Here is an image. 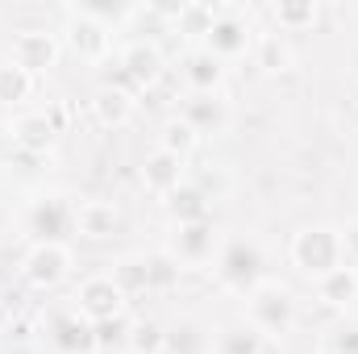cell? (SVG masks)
<instances>
[{"mask_svg": "<svg viewBox=\"0 0 358 354\" xmlns=\"http://www.w3.org/2000/svg\"><path fill=\"white\" fill-rule=\"evenodd\" d=\"M167 213H171V221H176V225L213 221V217H208V213H213V200H208V192H204V187L183 183V187H176V192L167 196Z\"/></svg>", "mask_w": 358, "mask_h": 354, "instance_id": "d6986e66", "label": "cell"}, {"mask_svg": "<svg viewBox=\"0 0 358 354\" xmlns=\"http://www.w3.org/2000/svg\"><path fill=\"white\" fill-rule=\"evenodd\" d=\"M92 108H96V121L100 125H125L129 117H134V92L129 88H100L96 92V100H92Z\"/></svg>", "mask_w": 358, "mask_h": 354, "instance_id": "7402d4cb", "label": "cell"}, {"mask_svg": "<svg viewBox=\"0 0 358 354\" xmlns=\"http://www.w3.org/2000/svg\"><path fill=\"white\" fill-rule=\"evenodd\" d=\"M8 142H13V129H8V125H4V121H0V155H4V150H8Z\"/></svg>", "mask_w": 358, "mask_h": 354, "instance_id": "836d02e7", "label": "cell"}, {"mask_svg": "<svg viewBox=\"0 0 358 354\" xmlns=\"http://www.w3.org/2000/svg\"><path fill=\"white\" fill-rule=\"evenodd\" d=\"M92 330H96V354H117V351H125V346H129V330H134V321L121 313V317L96 321Z\"/></svg>", "mask_w": 358, "mask_h": 354, "instance_id": "484cf974", "label": "cell"}, {"mask_svg": "<svg viewBox=\"0 0 358 354\" xmlns=\"http://www.w3.org/2000/svg\"><path fill=\"white\" fill-rule=\"evenodd\" d=\"M59 55H63V46H59L55 34H46V29H25V34H17L8 59H13L17 67H25L29 76H42V71H50V67L59 63Z\"/></svg>", "mask_w": 358, "mask_h": 354, "instance_id": "ba28073f", "label": "cell"}, {"mask_svg": "<svg viewBox=\"0 0 358 354\" xmlns=\"http://www.w3.org/2000/svg\"><path fill=\"white\" fill-rule=\"evenodd\" d=\"M25 229L38 242H63L76 229V204L67 196H59V192H42L25 213Z\"/></svg>", "mask_w": 358, "mask_h": 354, "instance_id": "277c9868", "label": "cell"}, {"mask_svg": "<svg viewBox=\"0 0 358 354\" xmlns=\"http://www.w3.org/2000/svg\"><path fill=\"white\" fill-rule=\"evenodd\" d=\"M271 17H275V25H279L283 34H300V29L317 25L321 8H317V0H279V4L271 8Z\"/></svg>", "mask_w": 358, "mask_h": 354, "instance_id": "603a6c76", "label": "cell"}, {"mask_svg": "<svg viewBox=\"0 0 358 354\" xmlns=\"http://www.w3.org/2000/svg\"><path fill=\"white\" fill-rule=\"evenodd\" d=\"M50 342L59 354H96V330L80 309H67L59 317H50Z\"/></svg>", "mask_w": 358, "mask_h": 354, "instance_id": "30bf717a", "label": "cell"}, {"mask_svg": "<svg viewBox=\"0 0 358 354\" xmlns=\"http://www.w3.org/2000/svg\"><path fill=\"white\" fill-rule=\"evenodd\" d=\"M183 80H187L192 92H217L221 80H225V63L213 59L208 50H192L187 63H183Z\"/></svg>", "mask_w": 358, "mask_h": 354, "instance_id": "44dd1931", "label": "cell"}, {"mask_svg": "<svg viewBox=\"0 0 358 354\" xmlns=\"http://www.w3.org/2000/svg\"><path fill=\"white\" fill-rule=\"evenodd\" d=\"M121 76L129 80V92H146L163 76V55L155 42H129L121 50Z\"/></svg>", "mask_w": 358, "mask_h": 354, "instance_id": "8fae6325", "label": "cell"}, {"mask_svg": "<svg viewBox=\"0 0 358 354\" xmlns=\"http://www.w3.org/2000/svg\"><path fill=\"white\" fill-rule=\"evenodd\" d=\"M196 142H200V134H196L187 121H179V117L163 125V138H159V146H163V150H171V155H179V159H187Z\"/></svg>", "mask_w": 358, "mask_h": 354, "instance_id": "f1b7e54d", "label": "cell"}, {"mask_svg": "<svg viewBox=\"0 0 358 354\" xmlns=\"http://www.w3.org/2000/svg\"><path fill=\"white\" fill-rule=\"evenodd\" d=\"M342 246H346V263L358 271V217L346 225V229H342Z\"/></svg>", "mask_w": 358, "mask_h": 354, "instance_id": "d6a6232c", "label": "cell"}, {"mask_svg": "<svg viewBox=\"0 0 358 354\" xmlns=\"http://www.w3.org/2000/svg\"><path fill=\"white\" fill-rule=\"evenodd\" d=\"M255 63L263 67V71H287L292 67V46L279 38V34H263L259 42H255Z\"/></svg>", "mask_w": 358, "mask_h": 354, "instance_id": "4316f807", "label": "cell"}, {"mask_svg": "<svg viewBox=\"0 0 358 354\" xmlns=\"http://www.w3.org/2000/svg\"><path fill=\"white\" fill-rule=\"evenodd\" d=\"M76 309L88 317L92 325L96 321H108V317H121L125 313V292L117 288L113 275H88L76 292Z\"/></svg>", "mask_w": 358, "mask_h": 354, "instance_id": "52a82bcc", "label": "cell"}, {"mask_svg": "<svg viewBox=\"0 0 358 354\" xmlns=\"http://www.w3.org/2000/svg\"><path fill=\"white\" fill-rule=\"evenodd\" d=\"M292 263L300 267L308 279H325L329 271L346 267L342 229H334V225H304L292 238Z\"/></svg>", "mask_w": 358, "mask_h": 354, "instance_id": "6da1fadb", "label": "cell"}, {"mask_svg": "<svg viewBox=\"0 0 358 354\" xmlns=\"http://www.w3.org/2000/svg\"><path fill=\"white\" fill-rule=\"evenodd\" d=\"M113 279H117V288L125 296L129 292H146V267H142V259H121L113 267Z\"/></svg>", "mask_w": 358, "mask_h": 354, "instance_id": "4dcf8cb0", "label": "cell"}, {"mask_svg": "<svg viewBox=\"0 0 358 354\" xmlns=\"http://www.w3.org/2000/svg\"><path fill=\"white\" fill-rule=\"evenodd\" d=\"M163 342H167V330L163 325L134 321V330H129V351L134 354H163Z\"/></svg>", "mask_w": 358, "mask_h": 354, "instance_id": "f546056e", "label": "cell"}, {"mask_svg": "<svg viewBox=\"0 0 358 354\" xmlns=\"http://www.w3.org/2000/svg\"><path fill=\"white\" fill-rule=\"evenodd\" d=\"M183 163H187V159H179L171 150L155 146V150L146 155V163H142V183H146L150 192H159V196H171L176 187H183Z\"/></svg>", "mask_w": 358, "mask_h": 354, "instance_id": "5bb4252c", "label": "cell"}, {"mask_svg": "<svg viewBox=\"0 0 358 354\" xmlns=\"http://www.w3.org/2000/svg\"><path fill=\"white\" fill-rule=\"evenodd\" d=\"M250 46H255L250 21H242L238 13H217V21L208 25V34H204V46H200V50H208L213 59L229 63V59H242Z\"/></svg>", "mask_w": 358, "mask_h": 354, "instance_id": "8992f818", "label": "cell"}, {"mask_svg": "<svg viewBox=\"0 0 358 354\" xmlns=\"http://www.w3.org/2000/svg\"><path fill=\"white\" fill-rule=\"evenodd\" d=\"M217 279L221 288H229L234 296H250L263 279H267V259L263 246L255 238H229L217 250Z\"/></svg>", "mask_w": 358, "mask_h": 354, "instance_id": "7a4b0ae2", "label": "cell"}, {"mask_svg": "<svg viewBox=\"0 0 358 354\" xmlns=\"http://www.w3.org/2000/svg\"><path fill=\"white\" fill-rule=\"evenodd\" d=\"M8 129H13V146H21L25 155H46L55 134H59L50 113H21Z\"/></svg>", "mask_w": 358, "mask_h": 354, "instance_id": "9a60e30c", "label": "cell"}, {"mask_svg": "<svg viewBox=\"0 0 358 354\" xmlns=\"http://www.w3.org/2000/svg\"><path fill=\"white\" fill-rule=\"evenodd\" d=\"M317 296L329 304V309H350L358 300V271L350 263L329 271L325 279H317Z\"/></svg>", "mask_w": 358, "mask_h": 354, "instance_id": "ffe728a7", "label": "cell"}, {"mask_svg": "<svg viewBox=\"0 0 358 354\" xmlns=\"http://www.w3.org/2000/svg\"><path fill=\"white\" fill-rule=\"evenodd\" d=\"M213 21H217V8H208V4H179L176 8V25H179V34H187V38L204 42Z\"/></svg>", "mask_w": 358, "mask_h": 354, "instance_id": "83f0119b", "label": "cell"}, {"mask_svg": "<svg viewBox=\"0 0 358 354\" xmlns=\"http://www.w3.org/2000/svg\"><path fill=\"white\" fill-rule=\"evenodd\" d=\"M213 354H267V338L250 321H234L213 334Z\"/></svg>", "mask_w": 358, "mask_h": 354, "instance_id": "ac0fdd59", "label": "cell"}, {"mask_svg": "<svg viewBox=\"0 0 358 354\" xmlns=\"http://www.w3.org/2000/svg\"><path fill=\"white\" fill-rule=\"evenodd\" d=\"M329 354H358V325H338L329 334Z\"/></svg>", "mask_w": 358, "mask_h": 354, "instance_id": "1f68e13d", "label": "cell"}, {"mask_svg": "<svg viewBox=\"0 0 358 354\" xmlns=\"http://www.w3.org/2000/svg\"><path fill=\"white\" fill-rule=\"evenodd\" d=\"M213 246H217L213 221H192V225H176V229H171L167 255H171L179 267H196V263H204V259H213Z\"/></svg>", "mask_w": 358, "mask_h": 354, "instance_id": "9c48e42d", "label": "cell"}, {"mask_svg": "<svg viewBox=\"0 0 358 354\" xmlns=\"http://www.w3.org/2000/svg\"><path fill=\"white\" fill-rule=\"evenodd\" d=\"M179 121H187L200 138H204V134H221L225 121H229V104H225L217 92H192V96L183 100Z\"/></svg>", "mask_w": 358, "mask_h": 354, "instance_id": "4fadbf2b", "label": "cell"}, {"mask_svg": "<svg viewBox=\"0 0 358 354\" xmlns=\"http://www.w3.org/2000/svg\"><path fill=\"white\" fill-rule=\"evenodd\" d=\"M21 271H25V279L34 288L50 292V288H59L71 275V246L67 242H34L29 255H25V263H21Z\"/></svg>", "mask_w": 358, "mask_h": 354, "instance_id": "5b68a950", "label": "cell"}, {"mask_svg": "<svg viewBox=\"0 0 358 354\" xmlns=\"http://www.w3.org/2000/svg\"><path fill=\"white\" fill-rule=\"evenodd\" d=\"M108 25H100V21H92L84 8H71L67 13V46L80 55V59H88V63H96V59H104L108 55Z\"/></svg>", "mask_w": 358, "mask_h": 354, "instance_id": "7c38bea8", "label": "cell"}, {"mask_svg": "<svg viewBox=\"0 0 358 354\" xmlns=\"http://www.w3.org/2000/svg\"><path fill=\"white\" fill-rule=\"evenodd\" d=\"M246 321L263 334V338H279L296 325V296L292 288L275 283V279H263L250 296H246Z\"/></svg>", "mask_w": 358, "mask_h": 354, "instance_id": "3957f363", "label": "cell"}, {"mask_svg": "<svg viewBox=\"0 0 358 354\" xmlns=\"http://www.w3.org/2000/svg\"><path fill=\"white\" fill-rule=\"evenodd\" d=\"M142 267H146V292H171L183 275V267L167 255V250H155V255H142Z\"/></svg>", "mask_w": 358, "mask_h": 354, "instance_id": "cb8c5ba5", "label": "cell"}, {"mask_svg": "<svg viewBox=\"0 0 358 354\" xmlns=\"http://www.w3.org/2000/svg\"><path fill=\"white\" fill-rule=\"evenodd\" d=\"M163 354H213V330L196 317H179L167 330Z\"/></svg>", "mask_w": 358, "mask_h": 354, "instance_id": "2e32d148", "label": "cell"}, {"mask_svg": "<svg viewBox=\"0 0 358 354\" xmlns=\"http://www.w3.org/2000/svg\"><path fill=\"white\" fill-rule=\"evenodd\" d=\"M34 96V76L13 59H0V104H21Z\"/></svg>", "mask_w": 358, "mask_h": 354, "instance_id": "d4e9b609", "label": "cell"}, {"mask_svg": "<svg viewBox=\"0 0 358 354\" xmlns=\"http://www.w3.org/2000/svg\"><path fill=\"white\" fill-rule=\"evenodd\" d=\"M117 221H121V213H117L113 200H84V204H76V234H84L92 242L113 238Z\"/></svg>", "mask_w": 358, "mask_h": 354, "instance_id": "e0dca14e", "label": "cell"}]
</instances>
